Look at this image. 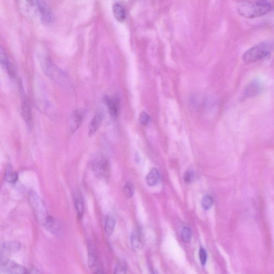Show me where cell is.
Instances as JSON below:
<instances>
[{"label":"cell","instance_id":"cell-1","mask_svg":"<svg viewBox=\"0 0 274 274\" xmlns=\"http://www.w3.org/2000/svg\"><path fill=\"white\" fill-rule=\"evenodd\" d=\"M271 9V5L268 0H253L240 3L238 13L247 18H254L264 16Z\"/></svg>","mask_w":274,"mask_h":274},{"label":"cell","instance_id":"cell-2","mask_svg":"<svg viewBox=\"0 0 274 274\" xmlns=\"http://www.w3.org/2000/svg\"><path fill=\"white\" fill-rule=\"evenodd\" d=\"M272 47L267 43L252 47L243 55V61L247 64L255 63L264 60L268 57L271 53Z\"/></svg>","mask_w":274,"mask_h":274},{"label":"cell","instance_id":"cell-3","mask_svg":"<svg viewBox=\"0 0 274 274\" xmlns=\"http://www.w3.org/2000/svg\"><path fill=\"white\" fill-rule=\"evenodd\" d=\"M92 168L96 176L102 179H107L110 172L108 159L102 154L95 156L92 161Z\"/></svg>","mask_w":274,"mask_h":274},{"label":"cell","instance_id":"cell-4","mask_svg":"<svg viewBox=\"0 0 274 274\" xmlns=\"http://www.w3.org/2000/svg\"><path fill=\"white\" fill-rule=\"evenodd\" d=\"M41 63L43 70L51 79L63 85L67 82L66 76L50 60L46 59Z\"/></svg>","mask_w":274,"mask_h":274},{"label":"cell","instance_id":"cell-5","mask_svg":"<svg viewBox=\"0 0 274 274\" xmlns=\"http://www.w3.org/2000/svg\"><path fill=\"white\" fill-rule=\"evenodd\" d=\"M18 8L26 16L30 17L40 16V0H15Z\"/></svg>","mask_w":274,"mask_h":274},{"label":"cell","instance_id":"cell-6","mask_svg":"<svg viewBox=\"0 0 274 274\" xmlns=\"http://www.w3.org/2000/svg\"><path fill=\"white\" fill-rule=\"evenodd\" d=\"M29 199L31 205L37 218L40 221L43 223L48 215L44 204H43V202L40 200L39 196L35 193L30 194Z\"/></svg>","mask_w":274,"mask_h":274},{"label":"cell","instance_id":"cell-7","mask_svg":"<svg viewBox=\"0 0 274 274\" xmlns=\"http://www.w3.org/2000/svg\"><path fill=\"white\" fill-rule=\"evenodd\" d=\"M1 273L10 274H23L28 273V270L21 266L15 262L11 261L6 258H2L1 267H0Z\"/></svg>","mask_w":274,"mask_h":274},{"label":"cell","instance_id":"cell-8","mask_svg":"<svg viewBox=\"0 0 274 274\" xmlns=\"http://www.w3.org/2000/svg\"><path fill=\"white\" fill-rule=\"evenodd\" d=\"M84 112L82 109H76L69 118L68 128L70 132L74 133L80 127L84 118Z\"/></svg>","mask_w":274,"mask_h":274},{"label":"cell","instance_id":"cell-9","mask_svg":"<svg viewBox=\"0 0 274 274\" xmlns=\"http://www.w3.org/2000/svg\"><path fill=\"white\" fill-rule=\"evenodd\" d=\"M47 230L56 236H60L62 233V227L57 219L48 215L42 223Z\"/></svg>","mask_w":274,"mask_h":274},{"label":"cell","instance_id":"cell-10","mask_svg":"<svg viewBox=\"0 0 274 274\" xmlns=\"http://www.w3.org/2000/svg\"><path fill=\"white\" fill-rule=\"evenodd\" d=\"M21 114L28 128L32 127V115L31 105L27 97L23 98L21 105Z\"/></svg>","mask_w":274,"mask_h":274},{"label":"cell","instance_id":"cell-11","mask_svg":"<svg viewBox=\"0 0 274 274\" xmlns=\"http://www.w3.org/2000/svg\"><path fill=\"white\" fill-rule=\"evenodd\" d=\"M105 102L108 106L109 113L113 118L118 116L119 108V104L116 97H106Z\"/></svg>","mask_w":274,"mask_h":274},{"label":"cell","instance_id":"cell-12","mask_svg":"<svg viewBox=\"0 0 274 274\" xmlns=\"http://www.w3.org/2000/svg\"><path fill=\"white\" fill-rule=\"evenodd\" d=\"M261 90L260 84L257 81L250 83L244 92V97H255L259 94Z\"/></svg>","mask_w":274,"mask_h":274},{"label":"cell","instance_id":"cell-13","mask_svg":"<svg viewBox=\"0 0 274 274\" xmlns=\"http://www.w3.org/2000/svg\"><path fill=\"white\" fill-rule=\"evenodd\" d=\"M103 119V113L102 112H98L94 116L90 124L89 135L92 136L96 132V131L99 128L102 120Z\"/></svg>","mask_w":274,"mask_h":274},{"label":"cell","instance_id":"cell-14","mask_svg":"<svg viewBox=\"0 0 274 274\" xmlns=\"http://www.w3.org/2000/svg\"><path fill=\"white\" fill-rule=\"evenodd\" d=\"M40 18L43 22L49 23L52 21V15L48 6L43 2L40 1Z\"/></svg>","mask_w":274,"mask_h":274},{"label":"cell","instance_id":"cell-15","mask_svg":"<svg viewBox=\"0 0 274 274\" xmlns=\"http://www.w3.org/2000/svg\"><path fill=\"white\" fill-rule=\"evenodd\" d=\"M0 59H1V62L4 67L8 71L9 74L14 78L15 76V71L12 63L10 62L7 55L2 48L1 52H0Z\"/></svg>","mask_w":274,"mask_h":274},{"label":"cell","instance_id":"cell-16","mask_svg":"<svg viewBox=\"0 0 274 274\" xmlns=\"http://www.w3.org/2000/svg\"><path fill=\"white\" fill-rule=\"evenodd\" d=\"M19 243L17 242H15V241L5 243L2 246V256L15 253V252L19 250Z\"/></svg>","mask_w":274,"mask_h":274},{"label":"cell","instance_id":"cell-17","mask_svg":"<svg viewBox=\"0 0 274 274\" xmlns=\"http://www.w3.org/2000/svg\"><path fill=\"white\" fill-rule=\"evenodd\" d=\"M113 15L115 18L119 23L124 22L126 18L124 8L119 4H115L113 7Z\"/></svg>","mask_w":274,"mask_h":274},{"label":"cell","instance_id":"cell-18","mask_svg":"<svg viewBox=\"0 0 274 274\" xmlns=\"http://www.w3.org/2000/svg\"><path fill=\"white\" fill-rule=\"evenodd\" d=\"M160 173L156 168H153L147 175L146 179L148 185L153 186L157 185L160 181Z\"/></svg>","mask_w":274,"mask_h":274},{"label":"cell","instance_id":"cell-19","mask_svg":"<svg viewBox=\"0 0 274 274\" xmlns=\"http://www.w3.org/2000/svg\"><path fill=\"white\" fill-rule=\"evenodd\" d=\"M74 201L77 213L79 217L81 218L84 212V204L81 195L76 193L74 195Z\"/></svg>","mask_w":274,"mask_h":274},{"label":"cell","instance_id":"cell-20","mask_svg":"<svg viewBox=\"0 0 274 274\" xmlns=\"http://www.w3.org/2000/svg\"><path fill=\"white\" fill-rule=\"evenodd\" d=\"M115 226V220L112 216H108L105 223V232L107 235L111 236L113 232Z\"/></svg>","mask_w":274,"mask_h":274},{"label":"cell","instance_id":"cell-21","mask_svg":"<svg viewBox=\"0 0 274 274\" xmlns=\"http://www.w3.org/2000/svg\"><path fill=\"white\" fill-rule=\"evenodd\" d=\"M131 244L135 251H137L141 248L142 245L141 238L138 232H135L131 235Z\"/></svg>","mask_w":274,"mask_h":274},{"label":"cell","instance_id":"cell-22","mask_svg":"<svg viewBox=\"0 0 274 274\" xmlns=\"http://www.w3.org/2000/svg\"><path fill=\"white\" fill-rule=\"evenodd\" d=\"M18 173L12 167H9L5 173V179L9 183H14L18 180Z\"/></svg>","mask_w":274,"mask_h":274},{"label":"cell","instance_id":"cell-23","mask_svg":"<svg viewBox=\"0 0 274 274\" xmlns=\"http://www.w3.org/2000/svg\"><path fill=\"white\" fill-rule=\"evenodd\" d=\"M128 269L127 263L124 260H120L117 263L115 268V273H126Z\"/></svg>","mask_w":274,"mask_h":274},{"label":"cell","instance_id":"cell-24","mask_svg":"<svg viewBox=\"0 0 274 274\" xmlns=\"http://www.w3.org/2000/svg\"><path fill=\"white\" fill-rule=\"evenodd\" d=\"M191 230L187 227L184 228L181 232V239L185 243H189L191 239Z\"/></svg>","mask_w":274,"mask_h":274},{"label":"cell","instance_id":"cell-25","mask_svg":"<svg viewBox=\"0 0 274 274\" xmlns=\"http://www.w3.org/2000/svg\"><path fill=\"white\" fill-rule=\"evenodd\" d=\"M124 192L128 198H131L135 192L134 185L131 182H127L124 186Z\"/></svg>","mask_w":274,"mask_h":274},{"label":"cell","instance_id":"cell-26","mask_svg":"<svg viewBox=\"0 0 274 274\" xmlns=\"http://www.w3.org/2000/svg\"><path fill=\"white\" fill-rule=\"evenodd\" d=\"M213 204V200L212 197L209 195H206L203 197L202 201V205L204 209L206 210H209Z\"/></svg>","mask_w":274,"mask_h":274},{"label":"cell","instance_id":"cell-27","mask_svg":"<svg viewBox=\"0 0 274 274\" xmlns=\"http://www.w3.org/2000/svg\"><path fill=\"white\" fill-rule=\"evenodd\" d=\"M193 172L191 170H188L184 175V180L186 183H190L193 180Z\"/></svg>","mask_w":274,"mask_h":274},{"label":"cell","instance_id":"cell-28","mask_svg":"<svg viewBox=\"0 0 274 274\" xmlns=\"http://www.w3.org/2000/svg\"><path fill=\"white\" fill-rule=\"evenodd\" d=\"M89 266L91 267L94 266L96 262V256L94 253V250H92L90 247V250L89 251Z\"/></svg>","mask_w":274,"mask_h":274},{"label":"cell","instance_id":"cell-29","mask_svg":"<svg viewBox=\"0 0 274 274\" xmlns=\"http://www.w3.org/2000/svg\"><path fill=\"white\" fill-rule=\"evenodd\" d=\"M150 116L146 112L142 113L139 117L140 122L143 125L147 124L150 120Z\"/></svg>","mask_w":274,"mask_h":274},{"label":"cell","instance_id":"cell-30","mask_svg":"<svg viewBox=\"0 0 274 274\" xmlns=\"http://www.w3.org/2000/svg\"><path fill=\"white\" fill-rule=\"evenodd\" d=\"M207 257V254L205 250L203 248H201L200 251V258L201 264L203 266H204L206 264Z\"/></svg>","mask_w":274,"mask_h":274}]
</instances>
